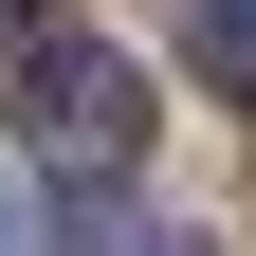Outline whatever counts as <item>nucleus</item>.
Here are the masks:
<instances>
[{"mask_svg": "<svg viewBox=\"0 0 256 256\" xmlns=\"http://www.w3.org/2000/svg\"><path fill=\"white\" fill-rule=\"evenodd\" d=\"M18 146H37L55 183H128L146 165V74H128L110 37H74V18H37V37H18Z\"/></svg>", "mask_w": 256, "mask_h": 256, "instance_id": "obj_1", "label": "nucleus"}, {"mask_svg": "<svg viewBox=\"0 0 256 256\" xmlns=\"http://www.w3.org/2000/svg\"><path fill=\"white\" fill-rule=\"evenodd\" d=\"M183 55H202V92H238V110H256V0H202Z\"/></svg>", "mask_w": 256, "mask_h": 256, "instance_id": "obj_2", "label": "nucleus"}, {"mask_svg": "<svg viewBox=\"0 0 256 256\" xmlns=\"http://www.w3.org/2000/svg\"><path fill=\"white\" fill-rule=\"evenodd\" d=\"M110 256H202V238H183V220H110Z\"/></svg>", "mask_w": 256, "mask_h": 256, "instance_id": "obj_3", "label": "nucleus"}]
</instances>
